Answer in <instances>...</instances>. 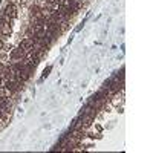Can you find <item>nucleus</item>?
Masks as SVG:
<instances>
[{"label": "nucleus", "instance_id": "nucleus-1", "mask_svg": "<svg viewBox=\"0 0 153 153\" xmlns=\"http://www.w3.org/2000/svg\"><path fill=\"white\" fill-rule=\"evenodd\" d=\"M3 14L6 16V17H9L11 20H16L17 19V16H19V8H17V5H12V3H8L5 8H3Z\"/></svg>", "mask_w": 153, "mask_h": 153}, {"label": "nucleus", "instance_id": "nucleus-2", "mask_svg": "<svg viewBox=\"0 0 153 153\" xmlns=\"http://www.w3.org/2000/svg\"><path fill=\"white\" fill-rule=\"evenodd\" d=\"M0 31H2L3 35H9L11 31H12V26L9 23H6V22H2V23H0Z\"/></svg>", "mask_w": 153, "mask_h": 153}, {"label": "nucleus", "instance_id": "nucleus-3", "mask_svg": "<svg viewBox=\"0 0 153 153\" xmlns=\"http://www.w3.org/2000/svg\"><path fill=\"white\" fill-rule=\"evenodd\" d=\"M6 97H14V94H12V91L9 87L0 86V98H6Z\"/></svg>", "mask_w": 153, "mask_h": 153}, {"label": "nucleus", "instance_id": "nucleus-4", "mask_svg": "<svg viewBox=\"0 0 153 153\" xmlns=\"http://www.w3.org/2000/svg\"><path fill=\"white\" fill-rule=\"evenodd\" d=\"M51 72V68H48V69H45V72H43V78H45V76H48V74Z\"/></svg>", "mask_w": 153, "mask_h": 153}, {"label": "nucleus", "instance_id": "nucleus-5", "mask_svg": "<svg viewBox=\"0 0 153 153\" xmlns=\"http://www.w3.org/2000/svg\"><path fill=\"white\" fill-rule=\"evenodd\" d=\"M6 48V43H3L2 40H0V49H5Z\"/></svg>", "mask_w": 153, "mask_h": 153}]
</instances>
